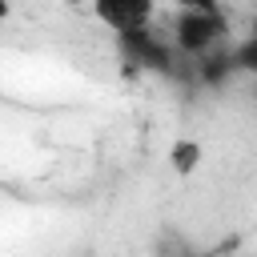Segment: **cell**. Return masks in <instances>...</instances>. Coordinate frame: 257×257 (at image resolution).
Instances as JSON below:
<instances>
[{"mask_svg": "<svg viewBox=\"0 0 257 257\" xmlns=\"http://www.w3.org/2000/svg\"><path fill=\"white\" fill-rule=\"evenodd\" d=\"M173 48L189 60H205L213 52L225 48L229 40V20L225 12H177L173 16V32H169Z\"/></svg>", "mask_w": 257, "mask_h": 257, "instance_id": "obj_1", "label": "cell"}, {"mask_svg": "<svg viewBox=\"0 0 257 257\" xmlns=\"http://www.w3.org/2000/svg\"><path fill=\"white\" fill-rule=\"evenodd\" d=\"M92 16L112 36H133V32L153 28L157 0H92Z\"/></svg>", "mask_w": 257, "mask_h": 257, "instance_id": "obj_2", "label": "cell"}, {"mask_svg": "<svg viewBox=\"0 0 257 257\" xmlns=\"http://www.w3.org/2000/svg\"><path fill=\"white\" fill-rule=\"evenodd\" d=\"M229 60H233V68H237V72L257 76V32H253V36H245V40H237V44L229 48Z\"/></svg>", "mask_w": 257, "mask_h": 257, "instance_id": "obj_3", "label": "cell"}, {"mask_svg": "<svg viewBox=\"0 0 257 257\" xmlns=\"http://www.w3.org/2000/svg\"><path fill=\"white\" fill-rule=\"evenodd\" d=\"M197 161H201V145H197V141H181V145L173 149V165H177V173H193Z\"/></svg>", "mask_w": 257, "mask_h": 257, "instance_id": "obj_4", "label": "cell"}, {"mask_svg": "<svg viewBox=\"0 0 257 257\" xmlns=\"http://www.w3.org/2000/svg\"><path fill=\"white\" fill-rule=\"evenodd\" d=\"M177 12H225L221 0H169Z\"/></svg>", "mask_w": 257, "mask_h": 257, "instance_id": "obj_5", "label": "cell"}]
</instances>
